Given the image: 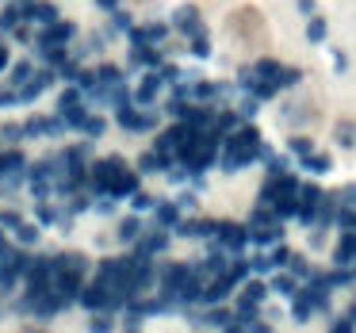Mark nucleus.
I'll use <instances>...</instances> for the list:
<instances>
[{
    "label": "nucleus",
    "instance_id": "1",
    "mask_svg": "<svg viewBox=\"0 0 356 333\" xmlns=\"http://www.w3.org/2000/svg\"><path fill=\"white\" fill-rule=\"evenodd\" d=\"M85 184L92 195H111V200L138 192V177H134V169H127L123 157H100V161H92Z\"/></svg>",
    "mask_w": 356,
    "mask_h": 333
},
{
    "label": "nucleus",
    "instance_id": "2",
    "mask_svg": "<svg viewBox=\"0 0 356 333\" xmlns=\"http://www.w3.org/2000/svg\"><path fill=\"white\" fill-rule=\"evenodd\" d=\"M85 330L88 333H119V314H111V310H92Z\"/></svg>",
    "mask_w": 356,
    "mask_h": 333
},
{
    "label": "nucleus",
    "instance_id": "3",
    "mask_svg": "<svg viewBox=\"0 0 356 333\" xmlns=\"http://www.w3.org/2000/svg\"><path fill=\"white\" fill-rule=\"evenodd\" d=\"M24 16L27 19H39V24H54V8H50V4H42V0H39V4H27Z\"/></svg>",
    "mask_w": 356,
    "mask_h": 333
},
{
    "label": "nucleus",
    "instance_id": "4",
    "mask_svg": "<svg viewBox=\"0 0 356 333\" xmlns=\"http://www.w3.org/2000/svg\"><path fill=\"white\" fill-rule=\"evenodd\" d=\"M138 230H142V222L138 218H123V222H119V241H138Z\"/></svg>",
    "mask_w": 356,
    "mask_h": 333
},
{
    "label": "nucleus",
    "instance_id": "5",
    "mask_svg": "<svg viewBox=\"0 0 356 333\" xmlns=\"http://www.w3.org/2000/svg\"><path fill=\"white\" fill-rule=\"evenodd\" d=\"M8 249H12V234H4V230H0V257L8 253Z\"/></svg>",
    "mask_w": 356,
    "mask_h": 333
}]
</instances>
